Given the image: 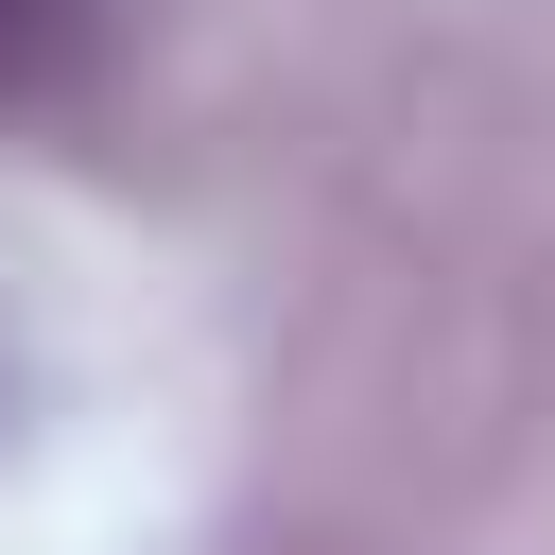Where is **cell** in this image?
<instances>
[{
	"label": "cell",
	"mask_w": 555,
	"mask_h": 555,
	"mask_svg": "<svg viewBox=\"0 0 555 555\" xmlns=\"http://www.w3.org/2000/svg\"><path fill=\"white\" fill-rule=\"evenodd\" d=\"M87 17H104V0H0V104H17V87H52V69L87 52Z\"/></svg>",
	"instance_id": "1"
}]
</instances>
